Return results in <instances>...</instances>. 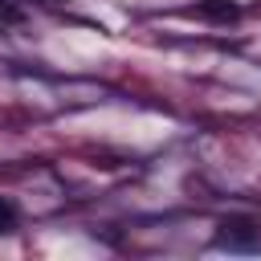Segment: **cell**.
<instances>
[{
    "instance_id": "4",
    "label": "cell",
    "mask_w": 261,
    "mask_h": 261,
    "mask_svg": "<svg viewBox=\"0 0 261 261\" xmlns=\"http://www.w3.org/2000/svg\"><path fill=\"white\" fill-rule=\"evenodd\" d=\"M24 20V8H16L12 0H0V29H16Z\"/></svg>"
},
{
    "instance_id": "3",
    "label": "cell",
    "mask_w": 261,
    "mask_h": 261,
    "mask_svg": "<svg viewBox=\"0 0 261 261\" xmlns=\"http://www.w3.org/2000/svg\"><path fill=\"white\" fill-rule=\"evenodd\" d=\"M16 224H20V212H16V204L0 196V237H8V232H16Z\"/></svg>"
},
{
    "instance_id": "1",
    "label": "cell",
    "mask_w": 261,
    "mask_h": 261,
    "mask_svg": "<svg viewBox=\"0 0 261 261\" xmlns=\"http://www.w3.org/2000/svg\"><path fill=\"white\" fill-rule=\"evenodd\" d=\"M216 245H220V249H237V253L257 249V245H261V228H257V220H249V216H228V220L216 224Z\"/></svg>"
},
{
    "instance_id": "2",
    "label": "cell",
    "mask_w": 261,
    "mask_h": 261,
    "mask_svg": "<svg viewBox=\"0 0 261 261\" xmlns=\"http://www.w3.org/2000/svg\"><path fill=\"white\" fill-rule=\"evenodd\" d=\"M192 16H200V20H208V24H232V20L241 16V4H237V0H200V4L192 8Z\"/></svg>"
}]
</instances>
